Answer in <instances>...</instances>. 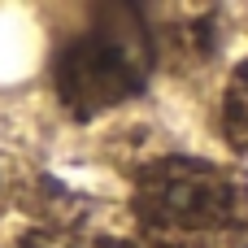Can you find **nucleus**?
<instances>
[{"label": "nucleus", "mask_w": 248, "mask_h": 248, "mask_svg": "<svg viewBox=\"0 0 248 248\" xmlns=\"http://www.w3.org/2000/svg\"><path fill=\"white\" fill-rule=\"evenodd\" d=\"M222 140L240 157H248V57L231 70L222 92Z\"/></svg>", "instance_id": "3"}, {"label": "nucleus", "mask_w": 248, "mask_h": 248, "mask_svg": "<svg viewBox=\"0 0 248 248\" xmlns=\"http://www.w3.org/2000/svg\"><path fill=\"white\" fill-rule=\"evenodd\" d=\"M131 209L148 248H248V170L157 157L135 174Z\"/></svg>", "instance_id": "1"}, {"label": "nucleus", "mask_w": 248, "mask_h": 248, "mask_svg": "<svg viewBox=\"0 0 248 248\" xmlns=\"http://www.w3.org/2000/svg\"><path fill=\"white\" fill-rule=\"evenodd\" d=\"M113 22H96L83 35L65 39L52 57V87L70 118L92 122L148 87L153 74V39L148 22H135L140 9H109Z\"/></svg>", "instance_id": "2"}, {"label": "nucleus", "mask_w": 248, "mask_h": 248, "mask_svg": "<svg viewBox=\"0 0 248 248\" xmlns=\"http://www.w3.org/2000/svg\"><path fill=\"white\" fill-rule=\"evenodd\" d=\"M70 248H140L135 240H122V235H74Z\"/></svg>", "instance_id": "4"}]
</instances>
